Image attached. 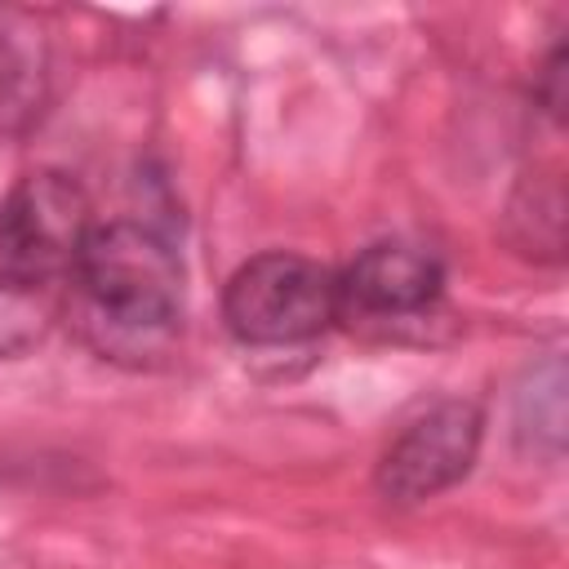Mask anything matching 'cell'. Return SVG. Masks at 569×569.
<instances>
[{
  "mask_svg": "<svg viewBox=\"0 0 569 569\" xmlns=\"http://www.w3.org/2000/svg\"><path fill=\"white\" fill-rule=\"evenodd\" d=\"M222 316L249 347L307 342L338 320V276L302 253H258L227 280Z\"/></svg>",
  "mask_w": 569,
  "mask_h": 569,
  "instance_id": "obj_2",
  "label": "cell"
},
{
  "mask_svg": "<svg viewBox=\"0 0 569 569\" xmlns=\"http://www.w3.org/2000/svg\"><path fill=\"white\" fill-rule=\"evenodd\" d=\"M58 320L53 280H36L22 271H0V360H18L44 342Z\"/></svg>",
  "mask_w": 569,
  "mask_h": 569,
  "instance_id": "obj_6",
  "label": "cell"
},
{
  "mask_svg": "<svg viewBox=\"0 0 569 569\" xmlns=\"http://www.w3.org/2000/svg\"><path fill=\"white\" fill-rule=\"evenodd\" d=\"M71 276L80 280L84 325L102 351L138 356L178 325L182 262L147 222H93Z\"/></svg>",
  "mask_w": 569,
  "mask_h": 569,
  "instance_id": "obj_1",
  "label": "cell"
},
{
  "mask_svg": "<svg viewBox=\"0 0 569 569\" xmlns=\"http://www.w3.org/2000/svg\"><path fill=\"white\" fill-rule=\"evenodd\" d=\"M480 409L467 400H445L409 422L378 467V489L396 502H422L458 485L480 449Z\"/></svg>",
  "mask_w": 569,
  "mask_h": 569,
  "instance_id": "obj_4",
  "label": "cell"
},
{
  "mask_svg": "<svg viewBox=\"0 0 569 569\" xmlns=\"http://www.w3.org/2000/svg\"><path fill=\"white\" fill-rule=\"evenodd\" d=\"M93 231L89 196L67 173H27L0 204V253L9 271L58 280Z\"/></svg>",
  "mask_w": 569,
  "mask_h": 569,
  "instance_id": "obj_3",
  "label": "cell"
},
{
  "mask_svg": "<svg viewBox=\"0 0 569 569\" xmlns=\"http://www.w3.org/2000/svg\"><path fill=\"white\" fill-rule=\"evenodd\" d=\"M445 271L427 249L373 244L338 276V320L413 325L440 298Z\"/></svg>",
  "mask_w": 569,
  "mask_h": 569,
  "instance_id": "obj_5",
  "label": "cell"
}]
</instances>
